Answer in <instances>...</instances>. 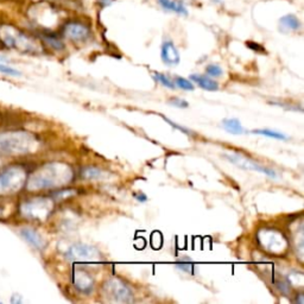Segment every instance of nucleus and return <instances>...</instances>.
Masks as SVG:
<instances>
[{"label": "nucleus", "instance_id": "2eb2a0df", "mask_svg": "<svg viewBox=\"0 0 304 304\" xmlns=\"http://www.w3.org/2000/svg\"><path fill=\"white\" fill-rule=\"evenodd\" d=\"M190 80H192L194 83H196L197 86L201 87V88L205 89V90H209V92H215V90L219 89V83L213 79H210V77H208V76L193 74V75H190Z\"/></svg>", "mask_w": 304, "mask_h": 304}, {"label": "nucleus", "instance_id": "9d476101", "mask_svg": "<svg viewBox=\"0 0 304 304\" xmlns=\"http://www.w3.org/2000/svg\"><path fill=\"white\" fill-rule=\"evenodd\" d=\"M90 31L87 25L80 22L68 23L64 27V36L73 42H83L89 37Z\"/></svg>", "mask_w": 304, "mask_h": 304}, {"label": "nucleus", "instance_id": "393cba45", "mask_svg": "<svg viewBox=\"0 0 304 304\" xmlns=\"http://www.w3.org/2000/svg\"><path fill=\"white\" fill-rule=\"evenodd\" d=\"M163 119L164 120H166L168 124H169L170 126H173L174 128H176V130H179V131H181L182 132V133H184V134H187V135H193V132L189 130V128H187V127H184V126H182V125H179V124H176V122L175 121H173V120H170V119H168L167 116H163Z\"/></svg>", "mask_w": 304, "mask_h": 304}, {"label": "nucleus", "instance_id": "20e7f679", "mask_svg": "<svg viewBox=\"0 0 304 304\" xmlns=\"http://www.w3.org/2000/svg\"><path fill=\"white\" fill-rule=\"evenodd\" d=\"M258 241L260 246L272 253H282L286 250V239L276 229H260L258 232Z\"/></svg>", "mask_w": 304, "mask_h": 304}, {"label": "nucleus", "instance_id": "39448f33", "mask_svg": "<svg viewBox=\"0 0 304 304\" xmlns=\"http://www.w3.org/2000/svg\"><path fill=\"white\" fill-rule=\"evenodd\" d=\"M105 295L114 302L131 303L133 300V292L122 280L118 278H111L103 284Z\"/></svg>", "mask_w": 304, "mask_h": 304}, {"label": "nucleus", "instance_id": "6e6552de", "mask_svg": "<svg viewBox=\"0 0 304 304\" xmlns=\"http://www.w3.org/2000/svg\"><path fill=\"white\" fill-rule=\"evenodd\" d=\"M225 158L228 162H231L232 164H234V166L240 168V169L257 171V173L266 175L267 177H271V179H277L278 177L277 173L273 169H270V168L261 166V164L258 163V162L252 161V160H250V158L241 156V155H239V154L225 155Z\"/></svg>", "mask_w": 304, "mask_h": 304}, {"label": "nucleus", "instance_id": "a211bd4d", "mask_svg": "<svg viewBox=\"0 0 304 304\" xmlns=\"http://www.w3.org/2000/svg\"><path fill=\"white\" fill-rule=\"evenodd\" d=\"M81 175H82L83 179L86 180H99L102 177V171L98 169V168L94 167H87L81 171Z\"/></svg>", "mask_w": 304, "mask_h": 304}, {"label": "nucleus", "instance_id": "6ab92c4d", "mask_svg": "<svg viewBox=\"0 0 304 304\" xmlns=\"http://www.w3.org/2000/svg\"><path fill=\"white\" fill-rule=\"evenodd\" d=\"M154 77H155V80H156L158 83H161L162 86L167 87V88H170V89H175V88H176V86H175V83H174V80L169 79V77H168L167 75H164V74L155 73L154 74Z\"/></svg>", "mask_w": 304, "mask_h": 304}, {"label": "nucleus", "instance_id": "423d86ee", "mask_svg": "<svg viewBox=\"0 0 304 304\" xmlns=\"http://www.w3.org/2000/svg\"><path fill=\"white\" fill-rule=\"evenodd\" d=\"M53 207L49 199H32L22 206V214L30 220H44L49 216Z\"/></svg>", "mask_w": 304, "mask_h": 304}, {"label": "nucleus", "instance_id": "f03ea898", "mask_svg": "<svg viewBox=\"0 0 304 304\" xmlns=\"http://www.w3.org/2000/svg\"><path fill=\"white\" fill-rule=\"evenodd\" d=\"M36 140L32 135L23 132L0 134V152L8 155H23L34 148Z\"/></svg>", "mask_w": 304, "mask_h": 304}, {"label": "nucleus", "instance_id": "aec40b11", "mask_svg": "<svg viewBox=\"0 0 304 304\" xmlns=\"http://www.w3.org/2000/svg\"><path fill=\"white\" fill-rule=\"evenodd\" d=\"M174 83H175V86H177L179 88L183 89V90H194V88H195L192 81L188 79H184V77H181V76L175 77Z\"/></svg>", "mask_w": 304, "mask_h": 304}, {"label": "nucleus", "instance_id": "1a4fd4ad", "mask_svg": "<svg viewBox=\"0 0 304 304\" xmlns=\"http://www.w3.org/2000/svg\"><path fill=\"white\" fill-rule=\"evenodd\" d=\"M73 284L77 291H80L83 295H89L94 290L95 280L88 272H86L82 268H76L73 273Z\"/></svg>", "mask_w": 304, "mask_h": 304}, {"label": "nucleus", "instance_id": "9b49d317", "mask_svg": "<svg viewBox=\"0 0 304 304\" xmlns=\"http://www.w3.org/2000/svg\"><path fill=\"white\" fill-rule=\"evenodd\" d=\"M161 58L164 64L175 67L180 63L181 56L173 41H164L161 47Z\"/></svg>", "mask_w": 304, "mask_h": 304}, {"label": "nucleus", "instance_id": "7ed1b4c3", "mask_svg": "<svg viewBox=\"0 0 304 304\" xmlns=\"http://www.w3.org/2000/svg\"><path fill=\"white\" fill-rule=\"evenodd\" d=\"M27 181V174L22 168L12 167L0 173V194L18 192Z\"/></svg>", "mask_w": 304, "mask_h": 304}, {"label": "nucleus", "instance_id": "dca6fc26", "mask_svg": "<svg viewBox=\"0 0 304 304\" xmlns=\"http://www.w3.org/2000/svg\"><path fill=\"white\" fill-rule=\"evenodd\" d=\"M222 127L225 128V131H227L231 134H244L246 130L244 128V126L241 125V122L238 120L237 118H227L222 120Z\"/></svg>", "mask_w": 304, "mask_h": 304}, {"label": "nucleus", "instance_id": "ddd939ff", "mask_svg": "<svg viewBox=\"0 0 304 304\" xmlns=\"http://www.w3.org/2000/svg\"><path fill=\"white\" fill-rule=\"evenodd\" d=\"M158 5L166 11L174 12L180 16H187L188 15V10H187L186 5L182 2H177V0H157Z\"/></svg>", "mask_w": 304, "mask_h": 304}, {"label": "nucleus", "instance_id": "f3484780", "mask_svg": "<svg viewBox=\"0 0 304 304\" xmlns=\"http://www.w3.org/2000/svg\"><path fill=\"white\" fill-rule=\"evenodd\" d=\"M252 133L264 135V137L276 139V140H287V139H289L287 138V135L282 133V132L270 130V128H258V130L252 131Z\"/></svg>", "mask_w": 304, "mask_h": 304}, {"label": "nucleus", "instance_id": "4be33fe9", "mask_svg": "<svg viewBox=\"0 0 304 304\" xmlns=\"http://www.w3.org/2000/svg\"><path fill=\"white\" fill-rule=\"evenodd\" d=\"M206 72L212 77H221L224 75V70H222V68L216 66V64H209V66L206 68Z\"/></svg>", "mask_w": 304, "mask_h": 304}, {"label": "nucleus", "instance_id": "f257e3e1", "mask_svg": "<svg viewBox=\"0 0 304 304\" xmlns=\"http://www.w3.org/2000/svg\"><path fill=\"white\" fill-rule=\"evenodd\" d=\"M73 179V171L63 163H49L32 174L28 181V189L42 190L64 186Z\"/></svg>", "mask_w": 304, "mask_h": 304}, {"label": "nucleus", "instance_id": "cd10ccee", "mask_svg": "<svg viewBox=\"0 0 304 304\" xmlns=\"http://www.w3.org/2000/svg\"><path fill=\"white\" fill-rule=\"evenodd\" d=\"M295 302H297L298 304H303L304 299H303V295L302 293H298V297H297V299H295Z\"/></svg>", "mask_w": 304, "mask_h": 304}, {"label": "nucleus", "instance_id": "4468645a", "mask_svg": "<svg viewBox=\"0 0 304 304\" xmlns=\"http://www.w3.org/2000/svg\"><path fill=\"white\" fill-rule=\"evenodd\" d=\"M300 27H302L300 21L296 17L295 15H292V14L283 16V17L279 19V29L283 32L297 31V30H299Z\"/></svg>", "mask_w": 304, "mask_h": 304}, {"label": "nucleus", "instance_id": "412c9836", "mask_svg": "<svg viewBox=\"0 0 304 304\" xmlns=\"http://www.w3.org/2000/svg\"><path fill=\"white\" fill-rule=\"evenodd\" d=\"M176 267L180 268L181 271H184V272L194 274L195 273V265L192 263V260L186 259V260H180L176 263Z\"/></svg>", "mask_w": 304, "mask_h": 304}, {"label": "nucleus", "instance_id": "b1692460", "mask_svg": "<svg viewBox=\"0 0 304 304\" xmlns=\"http://www.w3.org/2000/svg\"><path fill=\"white\" fill-rule=\"evenodd\" d=\"M0 73L5 74V75H9V76L21 75V72L16 69V68L10 67V66H8V64H3V63H0Z\"/></svg>", "mask_w": 304, "mask_h": 304}, {"label": "nucleus", "instance_id": "5701e85b", "mask_svg": "<svg viewBox=\"0 0 304 304\" xmlns=\"http://www.w3.org/2000/svg\"><path fill=\"white\" fill-rule=\"evenodd\" d=\"M44 40H45V42H47L48 44L50 45L51 48H53V49H55V50H62L63 49L64 45H63L62 42L58 40L57 37H55V36H45Z\"/></svg>", "mask_w": 304, "mask_h": 304}, {"label": "nucleus", "instance_id": "0eeeda50", "mask_svg": "<svg viewBox=\"0 0 304 304\" xmlns=\"http://www.w3.org/2000/svg\"><path fill=\"white\" fill-rule=\"evenodd\" d=\"M67 260L83 263V261H96L101 258L98 248L86 244H74L66 252Z\"/></svg>", "mask_w": 304, "mask_h": 304}, {"label": "nucleus", "instance_id": "bb28decb", "mask_svg": "<svg viewBox=\"0 0 304 304\" xmlns=\"http://www.w3.org/2000/svg\"><path fill=\"white\" fill-rule=\"evenodd\" d=\"M134 197H135V200H137V201H139V202H146L147 201V196L141 192L134 194Z\"/></svg>", "mask_w": 304, "mask_h": 304}, {"label": "nucleus", "instance_id": "f8f14e48", "mask_svg": "<svg viewBox=\"0 0 304 304\" xmlns=\"http://www.w3.org/2000/svg\"><path fill=\"white\" fill-rule=\"evenodd\" d=\"M19 234H21V237L24 239V240L27 241L29 245H31L34 248H36V250H38V251L44 250L45 240L40 233L36 231V229H32L29 227L22 228L21 232H19Z\"/></svg>", "mask_w": 304, "mask_h": 304}, {"label": "nucleus", "instance_id": "a878e982", "mask_svg": "<svg viewBox=\"0 0 304 304\" xmlns=\"http://www.w3.org/2000/svg\"><path fill=\"white\" fill-rule=\"evenodd\" d=\"M169 103L171 106H174V107H177V108H187L189 106L188 101H186V100L181 99V98H171L169 100Z\"/></svg>", "mask_w": 304, "mask_h": 304}, {"label": "nucleus", "instance_id": "c85d7f7f", "mask_svg": "<svg viewBox=\"0 0 304 304\" xmlns=\"http://www.w3.org/2000/svg\"><path fill=\"white\" fill-rule=\"evenodd\" d=\"M3 61H6V58L4 56H0V62H3Z\"/></svg>", "mask_w": 304, "mask_h": 304}]
</instances>
